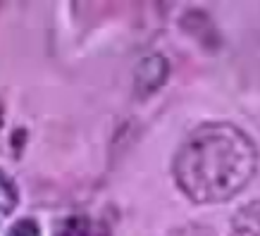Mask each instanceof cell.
Segmentation results:
<instances>
[{
  "instance_id": "obj_6",
  "label": "cell",
  "mask_w": 260,
  "mask_h": 236,
  "mask_svg": "<svg viewBox=\"0 0 260 236\" xmlns=\"http://www.w3.org/2000/svg\"><path fill=\"white\" fill-rule=\"evenodd\" d=\"M8 236H41V229L34 220H19L10 227Z\"/></svg>"
},
{
  "instance_id": "obj_8",
  "label": "cell",
  "mask_w": 260,
  "mask_h": 236,
  "mask_svg": "<svg viewBox=\"0 0 260 236\" xmlns=\"http://www.w3.org/2000/svg\"><path fill=\"white\" fill-rule=\"evenodd\" d=\"M0 126H3V108H0Z\"/></svg>"
},
{
  "instance_id": "obj_7",
  "label": "cell",
  "mask_w": 260,
  "mask_h": 236,
  "mask_svg": "<svg viewBox=\"0 0 260 236\" xmlns=\"http://www.w3.org/2000/svg\"><path fill=\"white\" fill-rule=\"evenodd\" d=\"M170 236H213V231L205 224H184L170 231Z\"/></svg>"
},
{
  "instance_id": "obj_4",
  "label": "cell",
  "mask_w": 260,
  "mask_h": 236,
  "mask_svg": "<svg viewBox=\"0 0 260 236\" xmlns=\"http://www.w3.org/2000/svg\"><path fill=\"white\" fill-rule=\"evenodd\" d=\"M17 208V189L15 181L10 179L8 174L0 170V220H5L15 213Z\"/></svg>"
},
{
  "instance_id": "obj_5",
  "label": "cell",
  "mask_w": 260,
  "mask_h": 236,
  "mask_svg": "<svg viewBox=\"0 0 260 236\" xmlns=\"http://www.w3.org/2000/svg\"><path fill=\"white\" fill-rule=\"evenodd\" d=\"M91 234V224H88L86 217H81V215H74L70 220H64L60 224L55 236H88Z\"/></svg>"
},
{
  "instance_id": "obj_3",
  "label": "cell",
  "mask_w": 260,
  "mask_h": 236,
  "mask_svg": "<svg viewBox=\"0 0 260 236\" xmlns=\"http://www.w3.org/2000/svg\"><path fill=\"white\" fill-rule=\"evenodd\" d=\"M232 236H260V200L244 205L232 217Z\"/></svg>"
},
{
  "instance_id": "obj_2",
  "label": "cell",
  "mask_w": 260,
  "mask_h": 236,
  "mask_svg": "<svg viewBox=\"0 0 260 236\" xmlns=\"http://www.w3.org/2000/svg\"><path fill=\"white\" fill-rule=\"evenodd\" d=\"M170 77V62H167L165 55H153L143 57L141 62L136 64L134 70V91L139 98H146V95L155 93L162 84Z\"/></svg>"
},
{
  "instance_id": "obj_1",
  "label": "cell",
  "mask_w": 260,
  "mask_h": 236,
  "mask_svg": "<svg viewBox=\"0 0 260 236\" xmlns=\"http://www.w3.org/2000/svg\"><path fill=\"white\" fill-rule=\"evenodd\" d=\"M258 170V148L229 122H210L186 136L174 155V181L193 203H224L248 186Z\"/></svg>"
}]
</instances>
